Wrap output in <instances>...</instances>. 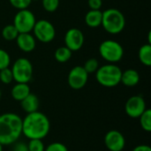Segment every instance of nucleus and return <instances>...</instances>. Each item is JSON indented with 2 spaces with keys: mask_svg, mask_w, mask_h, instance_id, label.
Returning <instances> with one entry per match:
<instances>
[{
  "mask_svg": "<svg viewBox=\"0 0 151 151\" xmlns=\"http://www.w3.org/2000/svg\"><path fill=\"white\" fill-rule=\"evenodd\" d=\"M50 130V123L48 117L40 111L27 113L22 119V134L27 139L45 138Z\"/></svg>",
  "mask_w": 151,
  "mask_h": 151,
  "instance_id": "nucleus-1",
  "label": "nucleus"
},
{
  "mask_svg": "<svg viewBox=\"0 0 151 151\" xmlns=\"http://www.w3.org/2000/svg\"><path fill=\"white\" fill-rule=\"evenodd\" d=\"M22 134V119L16 113L0 115V143L3 146L15 143Z\"/></svg>",
  "mask_w": 151,
  "mask_h": 151,
  "instance_id": "nucleus-2",
  "label": "nucleus"
},
{
  "mask_svg": "<svg viewBox=\"0 0 151 151\" xmlns=\"http://www.w3.org/2000/svg\"><path fill=\"white\" fill-rule=\"evenodd\" d=\"M104 29L111 35L121 33L126 27V18L118 9L109 8L103 12L102 24Z\"/></svg>",
  "mask_w": 151,
  "mask_h": 151,
  "instance_id": "nucleus-3",
  "label": "nucleus"
},
{
  "mask_svg": "<svg viewBox=\"0 0 151 151\" xmlns=\"http://www.w3.org/2000/svg\"><path fill=\"white\" fill-rule=\"evenodd\" d=\"M122 70L116 64H107L100 66L96 72L97 82L105 88H113L120 83Z\"/></svg>",
  "mask_w": 151,
  "mask_h": 151,
  "instance_id": "nucleus-4",
  "label": "nucleus"
},
{
  "mask_svg": "<svg viewBox=\"0 0 151 151\" xmlns=\"http://www.w3.org/2000/svg\"><path fill=\"white\" fill-rule=\"evenodd\" d=\"M99 54L110 64L119 62L124 56L122 45L114 40H105L99 46Z\"/></svg>",
  "mask_w": 151,
  "mask_h": 151,
  "instance_id": "nucleus-5",
  "label": "nucleus"
},
{
  "mask_svg": "<svg viewBox=\"0 0 151 151\" xmlns=\"http://www.w3.org/2000/svg\"><path fill=\"white\" fill-rule=\"evenodd\" d=\"M13 81L18 83H28L33 77L32 63L25 58H18L11 68Z\"/></svg>",
  "mask_w": 151,
  "mask_h": 151,
  "instance_id": "nucleus-6",
  "label": "nucleus"
},
{
  "mask_svg": "<svg viewBox=\"0 0 151 151\" xmlns=\"http://www.w3.org/2000/svg\"><path fill=\"white\" fill-rule=\"evenodd\" d=\"M36 22L35 14L28 9L19 10L13 19V26L20 33H31Z\"/></svg>",
  "mask_w": 151,
  "mask_h": 151,
  "instance_id": "nucleus-7",
  "label": "nucleus"
},
{
  "mask_svg": "<svg viewBox=\"0 0 151 151\" xmlns=\"http://www.w3.org/2000/svg\"><path fill=\"white\" fill-rule=\"evenodd\" d=\"M32 32L35 39L44 43L50 42L56 36V29L53 24L47 19L36 20Z\"/></svg>",
  "mask_w": 151,
  "mask_h": 151,
  "instance_id": "nucleus-8",
  "label": "nucleus"
},
{
  "mask_svg": "<svg viewBox=\"0 0 151 151\" xmlns=\"http://www.w3.org/2000/svg\"><path fill=\"white\" fill-rule=\"evenodd\" d=\"M88 80V73L85 71L83 66L76 65L71 69L68 73V85L74 90L83 88Z\"/></svg>",
  "mask_w": 151,
  "mask_h": 151,
  "instance_id": "nucleus-9",
  "label": "nucleus"
},
{
  "mask_svg": "<svg viewBox=\"0 0 151 151\" xmlns=\"http://www.w3.org/2000/svg\"><path fill=\"white\" fill-rule=\"evenodd\" d=\"M146 102L142 96H133L126 103V113L131 119H139L146 111Z\"/></svg>",
  "mask_w": 151,
  "mask_h": 151,
  "instance_id": "nucleus-10",
  "label": "nucleus"
},
{
  "mask_svg": "<svg viewBox=\"0 0 151 151\" xmlns=\"http://www.w3.org/2000/svg\"><path fill=\"white\" fill-rule=\"evenodd\" d=\"M84 35L82 31L77 27H72L68 29L65 35V46L71 51L80 50L84 44Z\"/></svg>",
  "mask_w": 151,
  "mask_h": 151,
  "instance_id": "nucleus-11",
  "label": "nucleus"
},
{
  "mask_svg": "<svg viewBox=\"0 0 151 151\" xmlns=\"http://www.w3.org/2000/svg\"><path fill=\"white\" fill-rule=\"evenodd\" d=\"M104 145L110 151H122L126 147V139L119 131L111 130L104 136Z\"/></svg>",
  "mask_w": 151,
  "mask_h": 151,
  "instance_id": "nucleus-12",
  "label": "nucleus"
},
{
  "mask_svg": "<svg viewBox=\"0 0 151 151\" xmlns=\"http://www.w3.org/2000/svg\"><path fill=\"white\" fill-rule=\"evenodd\" d=\"M15 40L17 46L23 52L28 53L35 49L36 41L35 36L31 35V33H20L18 35Z\"/></svg>",
  "mask_w": 151,
  "mask_h": 151,
  "instance_id": "nucleus-13",
  "label": "nucleus"
},
{
  "mask_svg": "<svg viewBox=\"0 0 151 151\" xmlns=\"http://www.w3.org/2000/svg\"><path fill=\"white\" fill-rule=\"evenodd\" d=\"M39 104L40 103L38 97L33 93H30L22 101H20V106L22 110L27 113H32L37 111L39 108Z\"/></svg>",
  "mask_w": 151,
  "mask_h": 151,
  "instance_id": "nucleus-14",
  "label": "nucleus"
},
{
  "mask_svg": "<svg viewBox=\"0 0 151 151\" xmlns=\"http://www.w3.org/2000/svg\"><path fill=\"white\" fill-rule=\"evenodd\" d=\"M30 93H31V90H30V87H29L28 83L16 82V84L12 87V91H11L12 97L15 101H18V102L22 101Z\"/></svg>",
  "mask_w": 151,
  "mask_h": 151,
  "instance_id": "nucleus-15",
  "label": "nucleus"
},
{
  "mask_svg": "<svg viewBox=\"0 0 151 151\" xmlns=\"http://www.w3.org/2000/svg\"><path fill=\"white\" fill-rule=\"evenodd\" d=\"M140 81V74L134 69H127L122 72L120 83L126 87H134Z\"/></svg>",
  "mask_w": 151,
  "mask_h": 151,
  "instance_id": "nucleus-16",
  "label": "nucleus"
},
{
  "mask_svg": "<svg viewBox=\"0 0 151 151\" xmlns=\"http://www.w3.org/2000/svg\"><path fill=\"white\" fill-rule=\"evenodd\" d=\"M103 12L101 10H89L85 15V23L91 28H96L101 26Z\"/></svg>",
  "mask_w": 151,
  "mask_h": 151,
  "instance_id": "nucleus-17",
  "label": "nucleus"
},
{
  "mask_svg": "<svg viewBox=\"0 0 151 151\" xmlns=\"http://www.w3.org/2000/svg\"><path fill=\"white\" fill-rule=\"evenodd\" d=\"M139 59L141 63L146 66L151 65V45L150 43H147L142 45L139 50Z\"/></svg>",
  "mask_w": 151,
  "mask_h": 151,
  "instance_id": "nucleus-18",
  "label": "nucleus"
},
{
  "mask_svg": "<svg viewBox=\"0 0 151 151\" xmlns=\"http://www.w3.org/2000/svg\"><path fill=\"white\" fill-rule=\"evenodd\" d=\"M72 54H73V51H71L67 47L62 46V47H59V48H58L56 50L54 57H55V59L58 62L65 63L71 58Z\"/></svg>",
  "mask_w": 151,
  "mask_h": 151,
  "instance_id": "nucleus-19",
  "label": "nucleus"
},
{
  "mask_svg": "<svg viewBox=\"0 0 151 151\" xmlns=\"http://www.w3.org/2000/svg\"><path fill=\"white\" fill-rule=\"evenodd\" d=\"M140 125L142 128L150 133L151 132V110L146 109V111L140 116Z\"/></svg>",
  "mask_w": 151,
  "mask_h": 151,
  "instance_id": "nucleus-20",
  "label": "nucleus"
},
{
  "mask_svg": "<svg viewBox=\"0 0 151 151\" xmlns=\"http://www.w3.org/2000/svg\"><path fill=\"white\" fill-rule=\"evenodd\" d=\"M19 35L18 30L13 26V24L5 26L2 30V36L6 41H13L17 38Z\"/></svg>",
  "mask_w": 151,
  "mask_h": 151,
  "instance_id": "nucleus-21",
  "label": "nucleus"
},
{
  "mask_svg": "<svg viewBox=\"0 0 151 151\" xmlns=\"http://www.w3.org/2000/svg\"><path fill=\"white\" fill-rule=\"evenodd\" d=\"M83 68L85 69V71L88 74L89 73H94L99 68V63H98L96 58H89L85 62V64L83 65Z\"/></svg>",
  "mask_w": 151,
  "mask_h": 151,
  "instance_id": "nucleus-22",
  "label": "nucleus"
},
{
  "mask_svg": "<svg viewBox=\"0 0 151 151\" xmlns=\"http://www.w3.org/2000/svg\"><path fill=\"white\" fill-rule=\"evenodd\" d=\"M0 81L6 85L13 81V75L9 67L0 70Z\"/></svg>",
  "mask_w": 151,
  "mask_h": 151,
  "instance_id": "nucleus-23",
  "label": "nucleus"
},
{
  "mask_svg": "<svg viewBox=\"0 0 151 151\" xmlns=\"http://www.w3.org/2000/svg\"><path fill=\"white\" fill-rule=\"evenodd\" d=\"M28 151H44L45 146L42 142V140L40 139H31L27 143Z\"/></svg>",
  "mask_w": 151,
  "mask_h": 151,
  "instance_id": "nucleus-24",
  "label": "nucleus"
},
{
  "mask_svg": "<svg viewBox=\"0 0 151 151\" xmlns=\"http://www.w3.org/2000/svg\"><path fill=\"white\" fill-rule=\"evenodd\" d=\"M43 9L48 12H54L59 6V0H42Z\"/></svg>",
  "mask_w": 151,
  "mask_h": 151,
  "instance_id": "nucleus-25",
  "label": "nucleus"
},
{
  "mask_svg": "<svg viewBox=\"0 0 151 151\" xmlns=\"http://www.w3.org/2000/svg\"><path fill=\"white\" fill-rule=\"evenodd\" d=\"M10 64H11V58L9 53L4 50L0 49V70L9 67Z\"/></svg>",
  "mask_w": 151,
  "mask_h": 151,
  "instance_id": "nucleus-26",
  "label": "nucleus"
},
{
  "mask_svg": "<svg viewBox=\"0 0 151 151\" xmlns=\"http://www.w3.org/2000/svg\"><path fill=\"white\" fill-rule=\"evenodd\" d=\"M9 2L12 4V6L18 10L28 9L29 5L32 3L31 0H9Z\"/></svg>",
  "mask_w": 151,
  "mask_h": 151,
  "instance_id": "nucleus-27",
  "label": "nucleus"
},
{
  "mask_svg": "<svg viewBox=\"0 0 151 151\" xmlns=\"http://www.w3.org/2000/svg\"><path fill=\"white\" fill-rule=\"evenodd\" d=\"M44 151H68V149L65 144L57 142H52L49 144L45 148Z\"/></svg>",
  "mask_w": 151,
  "mask_h": 151,
  "instance_id": "nucleus-28",
  "label": "nucleus"
},
{
  "mask_svg": "<svg viewBox=\"0 0 151 151\" xmlns=\"http://www.w3.org/2000/svg\"><path fill=\"white\" fill-rule=\"evenodd\" d=\"M88 4L90 10H101L103 0H88Z\"/></svg>",
  "mask_w": 151,
  "mask_h": 151,
  "instance_id": "nucleus-29",
  "label": "nucleus"
},
{
  "mask_svg": "<svg viewBox=\"0 0 151 151\" xmlns=\"http://www.w3.org/2000/svg\"><path fill=\"white\" fill-rule=\"evenodd\" d=\"M14 146L12 148V151H28L27 144L25 142H15L13 143Z\"/></svg>",
  "mask_w": 151,
  "mask_h": 151,
  "instance_id": "nucleus-30",
  "label": "nucleus"
},
{
  "mask_svg": "<svg viewBox=\"0 0 151 151\" xmlns=\"http://www.w3.org/2000/svg\"><path fill=\"white\" fill-rule=\"evenodd\" d=\"M132 151H151V148L149 145H138Z\"/></svg>",
  "mask_w": 151,
  "mask_h": 151,
  "instance_id": "nucleus-31",
  "label": "nucleus"
},
{
  "mask_svg": "<svg viewBox=\"0 0 151 151\" xmlns=\"http://www.w3.org/2000/svg\"><path fill=\"white\" fill-rule=\"evenodd\" d=\"M0 151H3V145L0 143Z\"/></svg>",
  "mask_w": 151,
  "mask_h": 151,
  "instance_id": "nucleus-32",
  "label": "nucleus"
},
{
  "mask_svg": "<svg viewBox=\"0 0 151 151\" xmlns=\"http://www.w3.org/2000/svg\"><path fill=\"white\" fill-rule=\"evenodd\" d=\"M1 96H2V92H1V89H0V99H1Z\"/></svg>",
  "mask_w": 151,
  "mask_h": 151,
  "instance_id": "nucleus-33",
  "label": "nucleus"
},
{
  "mask_svg": "<svg viewBox=\"0 0 151 151\" xmlns=\"http://www.w3.org/2000/svg\"><path fill=\"white\" fill-rule=\"evenodd\" d=\"M31 1L33 2V1H39V0H31Z\"/></svg>",
  "mask_w": 151,
  "mask_h": 151,
  "instance_id": "nucleus-34",
  "label": "nucleus"
}]
</instances>
